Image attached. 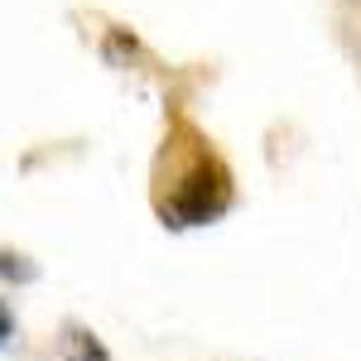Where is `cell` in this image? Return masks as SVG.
<instances>
[{"instance_id": "1", "label": "cell", "mask_w": 361, "mask_h": 361, "mask_svg": "<svg viewBox=\"0 0 361 361\" xmlns=\"http://www.w3.org/2000/svg\"><path fill=\"white\" fill-rule=\"evenodd\" d=\"M149 202H154V217L164 226H173V231L217 222L236 202L231 164L217 154V145L202 135L188 116H173L164 145L154 154Z\"/></svg>"}, {"instance_id": "2", "label": "cell", "mask_w": 361, "mask_h": 361, "mask_svg": "<svg viewBox=\"0 0 361 361\" xmlns=\"http://www.w3.org/2000/svg\"><path fill=\"white\" fill-rule=\"evenodd\" d=\"M58 361H111L106 342L82 328V323H63L58 328Z\"/></svg>"}, {"instance_id": "3", "label": "cell", "mask_w": 361, "mask_h": 361, "mask_svg": "<svg viewBox=\"0 0 361 361\" xmlns=\"http://www.w3.org/2000/svg\"><path fill=\"white\" fill-rule=\"evenodd\" d=\"M0 279H15V284H34V279H39V270L29 265L20 250H5V246H0Z\"/></svg>"}, {"instance_id": "4", "label": "cell", "mask_w": 361, "mask_h": 361, "mask_svg": "<svg viewBox=\"0 0 361 361\" xmlns=\"http://www.w3.org/2000/svg\"><path fill=\"white\" fill-rule=\"evenodd\" d=\"M10 337H15V313H10V304L0 299V347H5Z\"/></svg>"}]
</instances>
